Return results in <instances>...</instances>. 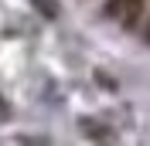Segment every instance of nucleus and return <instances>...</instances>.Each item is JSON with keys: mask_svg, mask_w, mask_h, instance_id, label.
Segmentation results:
<instances>
[{"mask_svg": "<svg viewBox=\"0 0 150 146\" xmlns=\"http://www.w3.org/2000/svg\"><path fill=\"white\" fill-rule=\"evenodd\" d=\"M143 34H147V44H150V20H147V27H143Z\"/></svg>", "mask_w": 150, "mask_h": 146, "instance_id": "20e7f679", "label": "nucleus"}, {"mask_svg": "<svg viewBox=\"0 0 150 146\" xmlns=\"http://www.w3.org/2000/svg\"><path fill=\"white\" fill-rule=\"evenodd\" d=\"M82 129H85V133H89V136H99V139H106V136H109V133H106V129L99 126V122H89V119H85V122H82Z\"/></svg>", "mask_w": 150, "mask_h": 146, "instance_id": "7ed1b4c3", "label": "nucleus"}, {"mask_svg": "<svg viewBox=\"0 0 150 146\" xmlns=\"http://www.w3.org/2000/svg\"><path fill=\"white\" fill-rule=\"evenodd\" d=\"M34 7L41 10L48 20H55V17H58V4H55V0H34Z\"/></svg>", "mask_w": 150, "mask_h": 146, "instance_id": "f03ea898", "label": "nucleus"}, {"mask_svg": "<svg viewBox=\"0 0 150 146\" xmlns=\"http://www.w3.org/2000/svg\"><path fill=\"white\" fill-rule=\"evenodd\" d=\"M143 7H147V0H109L106 4V14L109 17H120L123 27H137L143 17Z\"/></svg>", "mask_w": 150, "mask_h": 146, "instance_id": "f257e3e1", "label": "nucleus"}]
</instances>
